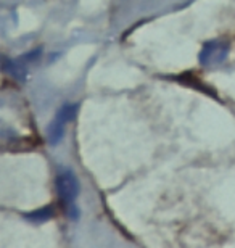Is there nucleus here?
Segmentation results:
<instances>
[{"mask_svg": "<svg viewBox=\"0 0 235 248\" xmlns=\"http://www.w3.org/2000/svg\"><path fill=\"white\" fill-rule=\"evenodd\" d=\"M76 113H78V105H71V103L63 105L58 110V113L53 118V121L48 124V129H47L48 142L52 143V145L60 142V139H62L64 134V127H66V124L76 116Z\"/></svg>", "mask_w": 235, "mask_h": 248, "instance_id": "f257e3e1", "label": "nucleus"}, {"mask_svg": "<svg viewBox=\"0 0 235 248\" xmlns=\"http://www.w3.org/2000/svg\"><path fill=\"white\" fill-rule=\"evenodd\" d=\"M57 190L63 203L71 205L79 195V181L71 170H62L57 176Z\"/></svg>", "mask_w": 235, "mask_h": 248, "instance_id": "f03ea898", "label": "nucleus"}, {"mask_svg": "<svg viewBox=\"0 0 235 248\" xmlns=\"http://www.w3.org/2000/svg\"><path fill=\"white\" fill-rule=\"evenodd\" d=\"M229 55V44L221 41H211L204 44L202 53H200V63L203 66H213V64L222 63Z\"/></svg>", "mask_w": 235, "mask_h": 248, "instance_id": "7ed1b4c3", "label": "nucleus"}, {"mask_svg": "<svg viewBox=\"0 0 235 248\" xmlns=\"http://www.w3.org/2000/svg\"><path fill=\"white\" fill-rule=\"evenodd\" d=\"M53 215V211H52V206L50 208H42V210H39V211H36V213H32V215H28V217H31V219H34V221H46V219H48L50 216Z\"/></svg>", "mask_w": 235, "mask_h": 248, "instance_id": "20e7f679", "label": "nucleus"}]
</instances>
